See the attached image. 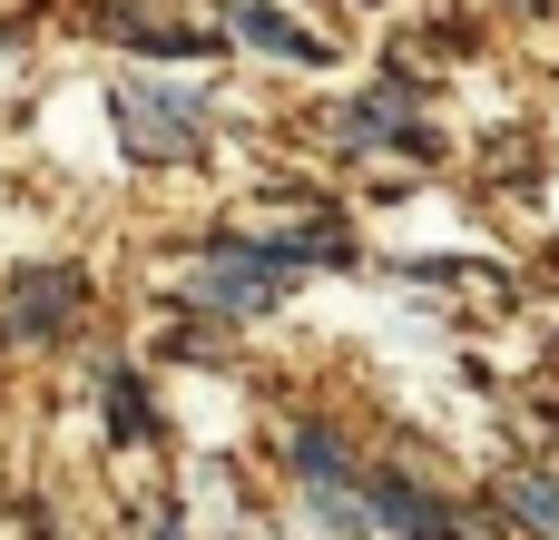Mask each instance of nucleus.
Here are the masks:
<instances>
[{"mask_svg": "<svg viewBox=\"0 0 559 540\" xmlns=\"http://www.w3.org/2000/svg\"><path fill=\"white\" fill-rule=\"evenodd\" d=\"M118 128H128V148L138 157H197V98L177 89V98H157V89H118Z\"/></svg>", "mask_w": 559, "mask_h": 540, "instance_id": "nucleus-1", "label": "nucleus"}, {"mask_svg": "<svg viewBox=\"0 0 559 540\" xmlns=\"http://www.w3.org/2000/svg\"><path fill=\"white\" fill-rule=\"evenodd\" d=\"M275 295H285V266H265V256H246V246L197 275V305H206V315H265Z\"/></svg>", "mask_w": 559, "mask_h": 540, "instance_id": "nucleus-4", "label": "nucleus"}, {"mask_svg": "<svg viewBox=\"0 0 559 540\" xmlns=\"http://www.w3.org/2000/svg\"><path fill=\"white\" fill-rule=\"evenodd\" d=\"M413 540H462V531H442V521H432V531H413Z\"/></svg>", "mask_w": 559, "mask_h": 540, "instance_id": "nucleus-8", "label": "nucleus"}, {"mask_svg": "<svg viewBox=\"0 0 559 540\" xmlns=\"http://www.w3.org/2000/svg\"><path fill=\"white\" fill-rule=\"evenodd\" d=\"M236 30H246L255 49H275V59H324V49H314V39L295 30V20H275L265 0H246V10H236Z\"/></svg>", "mask_w": 559, "mask_h": 540, "instance_id": "nucleus-5", "label": "nucleus"}, {"mask_svg": "<svg viewBox=\"0 0 559 540\" xmlns=\"http://www.w3.org/2000/svg\"><path fill=\"white\" fill-rule=\"evenodd\" d=\"M511 512H521L531 531H559V492L540 482V472H521V482H511Z\"/></svg>", "mask_w": 559, "mask_h": 540, "instance_id": "nucleus-7", "label": "nucleus"}, {"mask_svg": "<svg viewBox=\"0 0 559 540\" xmlns=\"http://www.w3.org/2000/svg\"><path fill=\"white\" fill-rule=\"evenodd\" d=\"M79 295H88L79 266H29V275L10 285V334H20V344H49V334L79 315Z\"/></svg>", "mask_w": 559, "mask_h": 540, "instance_id": "nucleus-2", "label": "nucleus"}, {"mask_svg": "<svg viewBox=\"0 0 559 540\" xmlns=\"http://www.w3.org/2000/svg\"><path fill=\"white\" fill-rule=\"evenodd\" d=\"M295 472H305L314 512H324V521H334L344 540H354L364 521H373V512L354 502V462H344V443H334V433H295Z\"/></svg>", "mask_w": 559, "mask_h": 540, "instance_id": "nucleus-3", "label": "nucleus"}, {"mask_svg": "<svg viewBox=\"0 0 559 540\" xmlns=\"http://www.w3.org/2000/svg\"><path fill=\"white\" fill-rule=\"evenodd\" d=\"M373 521H393V531H432V502L403 482V472H373V502H364Z\"/></svg>", "mask_w": 559, "mask_h": 540, "instance_id": "nucleus-6", "label": "nucleus"}]
</instances>
